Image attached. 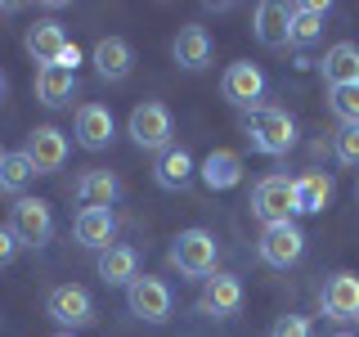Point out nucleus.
I'll list each match as a JSON object with an SVG mask.
<instances>
[{
    "mask_svg": "<svg viewBox=\"0 0 359 337\" xmlns=\"http://www.w3.org/2000/svg\"><path fill=\"white\" fill-rule=\"evenodd\" d=\"M243 131H247V144H252L256 153H265V157H283L292 144H297V121L274 104L252 108L243 117Z\"/></svg>",
    "mask_w": 359,
    "mask_h": 337,
    "instance_id": "nucleus-1",
    "label": "nucleus"
},
{
    "mask_svg": "<svg viewBox=\"0 0 359 337\" xmlns=\"http://www.w3.org/2000/svg\"><path fill=\"white\" fill-rule=\"evenodd\" d=\"M166 261H171V270H180V279H202L207 284L216 275V234L198 230V225L194 230H180L171 239Z\"/></svg>",
    "mask_w": 359,
    "mask_h": 337,
    "instance_id": "nucleus-2",
    "label": "nucleus"
},
{
    "mask_svg": "<svg viewBox=\"0 0 359 337\" xmlns=\"http://www.w3.org/2000/svg\"><path fill=\"white\" fill-rule=\"evenodd\" d=\"M126 135L135 140V149H144V153L171 149V135H175L171 108L157 104V99H144V104H135V108H130V121H126Z\"/></svg>",
    "mask_w": 359,
    "mask_h": 337,
    "instance_id": "nucleus-3",
    "label": "nucleus"
},
{
    "mask_svg": "<svg viewBox=\"0 0 359 337\" xmlns=\"http://www.w3.org/2000/svg\"><path fill=\"white\" fill-rule=\"evenodd\" d=\"M9 230H14L18 247H32V252H41L45 243L54 239V207L45 198H14V207H9Z\"/></svg>",
    "mask_w": 359,
    "mask_h": 337,
    "instance_id": "nucleus-4",
    "label": "nucleus"
},
{
    "mask_svg": "<svg viewBox=\"0 0 359 337\" xmlns=\"http://www.w3.org/2000/svg\"><path fill=\"white\" fill-rule=\"evenodd\" d=\"M252 216L261 225H283L297 216V180L287 176H265L252 189Z\"/></svg>",
    "mask_w": 359,
    "mask_h": 337,
    "instance_id": "nucleus-5",
    "label": "nucleus"
},
{
    "mask_svg": "<svg viewBox=\"0 0 359 337\" xmlns=\"http://www.w3.org/2000/svg\"><path fill=\"white\" fill-rule=\"evenodd\" d=\"M45 315L67 333L90 329V324H95V297H90V288H81V284H59L45 297Z\"/></svg>",
    "mask_w": 359,
    "mask_h": 337,
    "instance_id": "nucleus-6",
    "label": "nucleus"
},
{
    "mask_svg": "<svg viewBox=\"0 0 359 337\" xmlns=\"http://www.w3.org/2000/svg\"><path fill=\"white\" fill-rule=\"evenodd\" d=\"M256 252H261V261L269 270H292L306 256V234H301V225H265L261 230V243H256Z\"/></svg>",
    "mask_w": 359,
    "mask_h": 337,
    "instance_id": "nucleus-7",
    "label": "nucleus"
},
{
    "mask_svg": "<svg viewBox=\"0 0 359 337\" xmlns=\"http://www.w3.org/2000/svg\"><path fill=\"white\" fill-rule=\"evenodd\" d=\"M171 288H166V279H153V275H140L135 284L126 288V310L135 319L144 324H166L171 319Z\"/></svg>",
    "mask_w": 359,
    "mask_h": 337,
    "instance_id": "nucleus-8",
    "label": "nucleus"
},
{
    "mask_svg": "<svg viewBox=\"0 0 359 337\" xmlns=\"http://www.w3.org/2000/svg\"><path fill=\"white\" fill-rule=\"evenodd\" d=\"M198 315L207 319H233L243 310V279L238 275H211L198 292Z\"/></svg>",
    "mask_w": 359,
    "mask_h": 337,
    "instance_id": "nucleus-9",
    "label": "nucleus"
},
{
    "mask_svg": "<svg viewBox=\"0 0 359 337\" xmlns=\"http://www.w3.org/2000/svg\"><path fill=\"white\" fill-rule=\"evenodd\" d=\"M319 310H323V319H359V275L337 270V275L323 279Z\"/></svg>",
    "mask_w": 359,
    "mask_h": 337,
    "instance_id": "nucleus-10",
    "label": "nucleus"
},
{
    "mask_svg": "<svg viewBox=\"0 0 359 337\" xmlns=\"http://www.w3.org/2000/svg\"><path fill=\"white\" fill-rule=\"evenodd\" d=\"M220 95L238 108H261L265 99V72L256 63H229L220 77Z\"/></svg>",
    "mask_w": 359,
    "mask_h": 337,
    "instance_id": "nucleus-11",
    "label": "nucleus"
},
{
    "mask_svg": "<svg viewBox=\"0 0 359 337\" xmlns=\"http://www.w3.org/2000/svg\"><path fill=\"white\" fill-rule=\"evenodd\" d=\"M22 153L32 157L36 176H54V171H63V162H67V135L59 126H36V131H27Z\"/></svg>",
    "mask_w": 359,
    "mask_h": 337,
    "instance_id": "nucleus-12",
    "label": "nucleus"
},
{
    "mask_svg": "<svg viewBox=\"0 0 359 337\" xmlns=\"http://www.w3.org/2000/svg\"><path fill=\"white\" fill-rule=\"evenodd\" d=\"M76 144H81L86 153H104L112 144V135H117V121H112V108L108 104H81L76 108Z\"/></svg>",
    "mask_w": 359,
    "mask_h": 337,
    "instance_id": "nucleus-13",
    "label": "nucleus"
},
{
    "mask_svg": "<svg viewBox=\"0 0 359 337\" xmlns=\"http://www.w3.org/2000/svg\"><path fill=\"white\" fill-rule=\"evenodd\" d=\"M72 198L81 202V211L86 207H108L112 211V202L121 198V180H117V171L90 166V171H81V176L72 180Z\"/></svg>",
    "mask_w": 359,
    "mask_h": 337,
    "instance_id": "nucleus-14",
    "label": "nucleus"
},
{
    "mask_svg": "<svg viewBox=\"0 0 359 337\" xmlns=\"http://www.w3.org/2000/svg\"><path fill=\"white\" fill-rule=\"evenodd\" d=\"M252 32H256V41H261L265 50H283V45H292V5L261 0V5H256Z\"/></svg>",
    "mask_w": 359,
    "mask_h": 337,
    "instance_id": "nucleus-15",
    "label": "nucleus"
},
{
    "mask_svg": "<svg viewBox=\"0 0 359 337\" xmlns=\"http://www.w3.org/2000/svg\"><path fill=\"white\" fill-rule=\"evenodd\" d=\"M194 153L184 149V144H171V149H162L157 153V162H153V180L166 189V194H180V189H189L194 185Z\"/></svg>",
    "mask_w": 359,
    "mask_h": 337,
    "instance_id": "nucleus-16",
    "label": "nucleus"
},
{
    "mask_svg": "<svg viewBox=\"0 0 359 337\" xmlns=\"http://www.w3.org/2000/svg\"><path fill=\"white\" fill-rule=\"evenodd\" d=\"M22 45H27V54L36 59L41 67H54L59 63V54L67 50V32H63V22H54V18H41V22H32L27 27V37H22Z\"/></svg>",
    "mask_w": 359,
    "mask_h": 337,
    "instance_id": "nucleus-17",
    "label": "nucleus"
},
{
    "mask_svg": "<svg viewBox=\"0 0 359 337\" xmlns=\"http://www.w3.org/2000/svg\"><path fill=\"white\" fill-rule=\"evenodd\" d=\"M211 32L207 27H198V22H189V27H180L175 32V41H171V59L184 67V72H202V67L211 63Z\"/></svg>",
    "mask_w": 359,
    "mask_h": 337,
    "instance_id": "nucleus-18",
    "label": "nucleus"
},
{
    "mask_svg": "<svg viewBox=\"0 0 359 337\" xmlns=\"http://www.w3.org/2000/svg\"><path fill=\"white\" fill-rule=\"evenodd\" d=\"M112 234H117V216H112L108 207H86L81 216L72 220V239L81 247H90V252L112 247Z\"/></svg>",
    "mask_w": 359,
    "mask_h": 337,
    "instance_id": "nucleus-19",
    "label": "nucleus"
},
{
    "mask_svg": "<svg viewBox=\"0 0 359 337\" xmlns=\"http://www.w3.org/2000/svg\"><path fill=\"white\" fill-rule=\"evenodd\" d=\"M95 270H99V279H104L108 288H130L135 279H140V252L126 247V243H112V247L99 252Z\"/></svg>",
    "mask_w": 359,
    "mask_h": 337,
    "instance_id": "nucleus-20",
    "label": "nucleus"
},
{
    "mask_svg": "<svg viewBox=\"0 0 359 337\" xmlns=\"http://www.w3.org/2000/svg\"><path fill=\"white\" fill-rule=\"evenodd\" d=\"M198 176H202V185H207L211 194H224V189H233V185L243 180V153H233V149H211L207 157H202Z\"/></svg>",
    "mask_w": 359,
    "mask_h": 337,
    "instance_id": "nucleus-21",
    "label": "nucleus"
},
{
    "mask_svg": "<svg viewBox=\"0 0 359 337\" xmlns=\"http://www.w3.org/2000/svg\"><path fill=\"white\" fill-rule=\"evenodd\" d=\"M130 67H135V50H130V41H121V37H104L95 45V72L104 77V81H126L130 77Z\"/></svg>",
    "mask_w": 359,
    "mask_h": 337,
    "instance_id": "nucleus-22",
    "label": "nucleus"
},
{
    "mask_svg": "<svg viewBox=\"0 0 359 337\" xmlns=\"http://www.w3.org/2000/svg\"><path fill=\"white\" fill-rule=\"evenodd\" d=\"M76 72H67V67H36V81H32V90H36V99L45 108H63L76 99Z\"/></svg>",
    "mask_w": 359,
    "mask_h": 337,
    "instance_id": "nucleus-23",
    "label": "nucleus"
},
{
    "mask_svg": "<svg viewBox=\"0 0 359 337\" xmlns=\"http://www.w3.org/2000/svg\"><path fill=\"white\" fill-rule=\"evenodd\" d=\"M319 72H323V81H328V86H351V81H359V45L355 41H337L332 50L323 54Z\"/></svg>",
    "mask_w": 359,
    "mask_h": 337,
    "instance_id": "nucleus-24",
    "label": "nucleus"
},
{
    "mask_svg": "<svg viewBox=\"0 0 359 337\" xmlns=\"http://www.w3.org/2000/svg\"><path fill=\"white\" fill-rule=\"evenodd\" d=\"M323 18H328V5H319V0H301V5H292V45L297 50H306L323 37Z\"/></svg>",
    "mask_w": 359,
    "mask_h": 337,
    "instance_id": "nucleus-25",
    "label": "nucleus"
},
{
    "mask_svg": "<svg viewBox=\"0 0 359 337\" xmlns=\"http://www.w3.org/2000/svg\"><path fill=\"white\" fill-rule=\"evenodd\" d=\"M332 176H323V171H306V176H297V211L301 216H319L323 207L332 202Z\"/></svg>",
    "mask_w": 359,
    "mask_h": 337,
    "instance_id": "nucleus-26",
    "label": "nucleus"
},
{
    "mask_svg": "<svg viewBox=\"0 0 359 337\" xmlns=\"http://www.w3.org/2000/svg\"><path fill=\"white\" fill-rule=\"evenodd\" d=\"M32 180H36L32 157L22 153V149H18V153H5V162H0V189H5V194H14V198H22Z\"/></svg>",
    "mask_w": 359,
    "mask_h": 337,
    "instance_id": "nucleus-27",
    "label": "nucleus"
},
{
    "mask_svg": "<svg viewBox=\"0 0 359 337\" xmlns=\"http://www.w3.org/2000/svg\"><path fill=\"white\" fill-rule=\"evenodd\" d=\"M328 108L341 126H359V81L351 86H332L328 90Z\"/></svg>",
    "mask_w": 359,
    "mask_h": 337,
    "instance_id": "nucleus-28",
    "label": "nucleus"
},
{
    "mask_svg": "<svg viewBox=\"0 0 359 337\" xmlns=\"http://www.w3.org/2000/svg\"><path fill=\"white\" fill-rule=\"evenodd\" d=\"M332 157L341 166H359V126H341L332 135Z\"/></svg>",
    "mask_w": 359,
    "mask_h": 337,
    "instance_id": "nucleus-29",
    "label": "nucleus"
},
{
    "mask_svg": "<svg viewBox=\"0 0 359 337\" xmlns=\"http://www.w3.org/2000/svg\"><path fill=\"white\" fill-rule=\"evenodd\" d=\"M269 337H314V329H310L306 315H278L274 329H269Z\"/></svg>",
    "mask_w": 359,
    "mask_h": 337,
    "instance_id": "nucleus-30",
    "label": "nucleus"
},
{
    "mask_svg": "<svg viewBox=\"0 0 359 337\" xmlns=\"http://www.w3.org/2000/svg\"><path fill=\"white\" fill-rule=\"evenodd\" d=\"M14 256H18V239H14V230H9V225H0V270L14 265Z\"/></svg>",
    "mask_w": 359,
    "mask_h": 337,
    "instance_id": "nucleus-31",
    "label": "nucleus"
},
{
    "mask_svg": "<svg viewBox=\"0 0 359 337\" xmlns=\"http://www.w3.org/2000/svg\"><path fill=\"white\" fill-rule=\"evenodd\" d=\"M76 63H81V50H76V45H67V50L59 54V63H54V67H67V72H76Z\"/></svg>",
    "mask_w": 359,
    "mask_h": 337,
    "instance_id": "nucleus-32",
    "label": "nucleus"
},
{
    "mask_svg": "<svg viewBox=\"0 0 359 337\" xmlns=\"http://www.w3.org/2000/svg\"><path fill=\"white\" fill-rule=\"evenodd\" d=\"M5 86H9V81H5V72H0V99H5Z\"/></svg>",
    "mask_w": 359,
    "mask_h": 337,
    "instance_id": "nucleus-33",
    "label": "nucleus"
},
{
    "mask_svg": "<svg viewBox=\"0 0 359 337\" xmlns=\"http://www.w3.org/2000/svg\"><path fill=\"white\" fill-rule=\"evenodd\" d=\"M54 337H72V333H54Z\"/></svg>",
    "mask_w": 359,
    "mask_h": 337,
    "instance_id": "nucleus-34",
    "label": "nucleus"
},
{
    "mask_svg": "<svg viewBox=\"0 0 359 337\" xmlns=\"http://www.w3.org/2000/svg\"><path fill=\"white\" fill-rule=\"evenodd\" d=\"M0 162H5V149H0Z\"/></svg>",
    "mask_w": 359,
    "mask_h": 337,
    "instance_id": "nucleus-35",
    "label": "nucleus"
},
{
    "mask_svg": "<svg viewBox=\"0 0 359 337\" xmlns=\"http://www.w3.org/2000/svg\"><path fill=\"white\" fill-rule=\"evenodd\" d=\"M337 337H346V333H337Z\"/></svg>",
    "mask_w": 359,
    "mask_h": 337,
    "instance_id": "nucleus-36",
    "label": "nucleus"
}]
</instances>
